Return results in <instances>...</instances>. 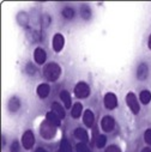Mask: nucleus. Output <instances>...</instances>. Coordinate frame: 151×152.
Here are the masks:
<instances>
[{
	"instance_id": "obj_1",
	"label": "nucleus",
	"mask_w": 151,
	"mask_h": 152,
	"mask_svg": "<svg viewBox=\"0 0 151 152\" xmlns=\"http://www.w3.org/2000/svg\"><path fill=\"white\" fill-rule=\"evenodd\" d=\"M43 74H45V77L49 80V82H55L58 80V78L60 77V74H61V68L58 64L55 62H51L48 65L45 66L43 68Z\"/></svg>"
},
{
	"instance_id": "obj_2",
	"label": "nucleus",
	"mask_w": 151,
	"mask_h": 152,
	"mask_svg": "<svg viewBox=\"0 0 151 152\" xmlns=\"http://www.w3.org/2000/svg\"><path fill=\"white\" fill-rule=\"evenodd\" d=\"M40 133H41V137L43 139H53L55 137V133H56V129H55V126L52 125L49 121H43L40 126Z\"/></svg>"
},
{
	"instance_id": "obj_3",
	"label": "nucleus",
	"mask_w": 151,
	"mask_h": 152,
	"mask_svg": "<svg viewBox=\"0 0 151 152\" xmlns=\"http://www.w3.org/2000/svg\"><path fill=\"white\" fill-rule=\"evenodd\" d=\"M74 95L78 98H86L90 95V88L86 83L79 82L74 88Z\"/></svg>"
},
{
	"instance_id": "obj_4",
	"label": "nucleus",
	"mask_w": 151,
	"mask_h": 152,
	"mask_svg": "<svg viewBox=\"0 0 151 152\" xmlns=\"http://www.w3.org/2000/svg\"><path fill=\"white\" fill-rule=\"evenodd\" d=\"M126 102H127L128 108L132 110V113H134V114H138V113H139L140 105H139L138 99H137V97L134 96L133 92H128V94H127V96H126Z\"/></svg>"
},
{
	"instance_id": "obj_5",
	"label": "nucleus",
	"mask_w": 151,
	"mask_h": 152,
	"mask_svg": "<svg viewBox=\"0 0 151 152\" xmlns=\"http://www.w3.org/2000/svg\"><path fill=\"white\" fill-rule=\"evenodd\" d=\"M22 144H23V147L25 150H30L32 148L34 144H35V138H34V134L31 131H26L24 132L23 137H22Z\"/></svg>"
},
{
	"instance_id": "obj_6",
	"label": "nucleus",
	"mask_w": 151,
	"mask_h": 152,
	"mask_svg": "<svg viewBox=\"0 0 151 152\" xmlns=\"http://www.w3.org/2000/svg\"><path fill=\"white\" fill-rule=\"evenodd\" d=\"M103 102H104V107H106L107 109H109V110L115 109L117 105H118V98H117V96H115L114 94H111V92H108V94L104 96Z\"/></svg>"
},
{
	"instance_id": "obj_7",
	"label": "nucleus",
	"mask_w": 151,
	"mask_h": 152,
	"mask_svg": "<svg viewBox=\"0 0 151 152\" xmlns=\"http://www.w3.org/2000/svg\"><path fill=\"white\" fill-rule=\"evenodd\" d=\"M53 50L59 53L61 52V49L64 48V45H65V39H64V36L61 34H55L54 37H53Z\"/></svg>"
},
{
	"instance_id": "obj_8",
	"label": "nucleus",
	"mask_w": 151,
	"mask_h": 152,
	"mask_svg": "<svg viewBox=\"0 0 151 152\" xmlns=\"http://www.w3.org/2000/svg\"><path fill=\"white\" fill-rule=\"evenodd\" d=\"M101 127L104 132H111L115 127V121L110 116H104L101 120Z\"/></svg>"
},
{
	"instance_id": "obj_9",
	"label": "nucleus",
	"mask_w": 151,
	"mask_h": 152,
	"mask_svg": "<svg viewBox=\"0 0 151 152\" xmlns=\"http://www.w3.org/2000/svg\"><path fill=\"white\" fill-rule=\"evenodd\" d=\"M34 58H35V61L37 64L42 65V64H45V61L47 59V54L42 48H36L34 52Z\"/></svg>"
},
{
	"instance_id": "obj_10",
	"label": "nucleus",
	"mask_w": 151,
	"mask_h": 152,
	"mask_svg": "<svg viewBox=\"0 0 151 152\" xmlns=\"http://www.w3.org/2000/svg\"><path fill=\"white\" fill-rule=\"evenodd\" d=\"M83 121H84V124H85L86 127H92V126H94V122H95V115H94V113H92L90 109L85 110L84 116H83Z\"/></svg>"
},
{
	"instance_id": "obj_11",
	"label": "nucleus",
	"mask_w": 151,
	"mask_h": 152,
	"mask_svg": "<svg viewBox=\"0 0 151 152\" xmlns=\"http://www.w3.org/2000/svg\"><path fill=\"white\" fill-rule=\"evenodd\" d=\"M36 92L41 98H46V97H48V95L51 92V88H49L48 84H40L39 86H37Z\"/></svg>"
},
{
	"instance_id": "obj_12",
	"label": "nucleus",
	"mask_w": 151,
	"mask_h": 152,
	"mask_svg": "<svg viewBox=\"0 0 151 152\" xmlns=\"http://www.w3.org/2000/svg\"><path fill=\"white\" fill-rule=\"evenodd\" d=\"M52 111L55 114V115H58L60 119H65V110H64V108L59 104V103H56V102H54L53 104H52Z\"/></svg>"
},
{
	"instance_id": "obj_13",
	"label": "nucleus",
	"mask_w": 151,
	"mask_h": 152,
	"mask_svg": "<svg viewBox=\"0 0 151 152\" xmlns=\"http://www.w3.org/2000/svg\"><path fill=\"white\" fill-rule=\"evenodd\" d=\"M74 137L77 138V139H79L82 142H86V141L89 140L88 133H86V131L83 129V128H77V129H76V131H74Z\"/></svg>"
},
{
	"instance_id": "obj_14",
	"label": "nucleus",
	"mask_w": 151,
	"mask_h": 152,
	"mask_svg": "<svg viewBox=\"0 0 151 152\" xmlns=\"http://www.w3.org/2000/svg\"><path fill=\"white\" fill-rule=\"evenodd\" d=\"M147 72H149L147 66H146L145 64H140L139 67H138V72H137V74H138V79H139V80H144V79H146V77H147Z\"/></svg>"
},
{
	"instance_id": "obj_15",
	"label": "nucleus",
	"mask_w": 151,
	"mask_h": 152,
	"mask_svg": "<svg viewBox=\"0 0 151 152\" xmlns=\"http://www.w3.org/2000/svg\"><path fill=\"white\" fill-rule=\"evenodd\" d=\"M46 118H47V121H49V122H51L52 125H54L55 127L60 126V124H61V122H60V120H61V119H60L58 115H55V114H54L53 111H48Z\"/></svg>"
},
{
	"instance_id": "obj_16",
	"label": "nucleus",
	"mask_w": 151,
	"mask_h": 152,
	"mask_svg": "<svg viewBox=\"0 0 151 152\" xmlns=\"http://www.w3.org/2000/svg\"><path fill=\"white\" fill-rule=\"evenodd\" d=\"M60 98H61V101L64 102V105H65L66 108H71L72 101H71V95H70L68 91L62 90V91L60 92Z\"/></svg>"
},
{
	"instance_id": "obj_17",
	"label": "nucleus",
	"mask_w": 151,
	"mask_h": 152,
	"mask_svg": "<svg viewBox=\"0 0 151 152\" xmlns=\"http://www.w3.org/2000/svg\"><path fill=\"white\" fill-rule=\"evenodd\" d=\"M82 110H83V107L81 103H76L71 110V116L73 119H78L81 116V114H82Z\"/></svg>"
},
{
	"instance_id": "obj_18",
	"label": "nucleus",
	"mask_w": 151,
	"mask_h": 152,
	"mask_svg": "<svg viewBox=\"0 0 151 152\" xmlns=\"http://www.w3.org/2000/svg\"><path fill=\"white\" fill-rule=\"evenodd\" d=\"M19 107H21V102H19V99L17 97H12L9 101V109H10V111L15 113V111H17L19 109Z\"/></svg>"
},
{
	"instance_id": "obj_19",
	"label": "nucleus",
	"mask_w": 151,
	"mask_h": 152,
	"mask_svg": "<svg viewBox=\"0 0 151 152\" xmlns=\"http://www.w3.org/2000/svg\"><path fill=\"white\" fill-rule=\"evenodd\" d=\"M150 101H151V92L147 90L141 91L140 92V102L143 104H147V103H150Z\"/></svg>"
},
{
	"instance_id": "obj_20",
	"label": "nucleus",
	"mask_w": 151,
	"mask_h": 152,
	"mask_svg": "<svg viewBox=\"0 0 151 152\" xmlns=\"http://www.w3.org/2000/svg\"><path fill=\"white\" fill-rule=\"evenodd\" d=\"M60 152H72V147L70 145V142L66 139H62L60 142Z\"/></svg>"
},
{
	"instance_id": "obj_21",
	"label": "nucleus",
	"mask_w": 151,
	"mask_h": 152,
	"mask_svg": "<svg viewBox=\"0 0 151 152\" xmlns=\"http://www.w3.org/2000/svg\"><path fill=\"white\" fill-rule=\"evenodd\" d=\"M62 16H64L65 18H67V19H71V18H73V16H74V10L71 9V7H66V9L62 10Z\"/></svg>"
},
{
	"instance_id": "obj_22",
	"label": "nucleus",
	"mask_w": 151,
	"mask_h": 152,
	"mask_svg": "<svg viewBox=\"0 0 151 152\" xmlns=\"http://www.w3.org/2000/svg\"><path fill=\"white\" fill-rule=\"evenodd\" d=\"M106 141H107V138H106L104 135H98L95 142H96V146H97L98 148H102V147L106 145Z\"/></svg>"
},
{
	"instance_id": "obj_23",
	"label": "nucleus",
	"mask_w": 151,
	"mask_h": 152,
	"mask_svg": "<svg viewBox=\"0 0 151 152\" xmlns=\"http://www.w3.org/2000/svg\"><path fill=\"white\" fill-rule=\"evenodd\" d=\"M76 148H77V152H90L89 147H88L84 142H79V144H77Z\"/></svg>"
},
{
	"instance_id": "obj_24",
	"label": "nucleus",
	"mask_w": 151,
	"mask_h": 152,
	"mask_svg": "<svg viewBox=\"0 0 151 152\" xmlns=\"http://www.w3.org/2000/svg\"><path fill=\"white\" fill-rule=\"evenodd\" d=\"M82 16H83L84 19H89L90 16H91V11H90V9L86 7V6L82 7Z\"/></svg>"
},
{
	"instance_id": "obj_25",
	"label": "nucleus",
	"mask_w": 151,
	"mask_h": 152,
	"mask_svg": "<svg viewBox=\"0 0 151 152\" xmlns=\"http://www.w3.org/2000/svg\"><path fill=\"white\" fill-rule=\"evenodd\" d=\"M144 139H145L146 144H149V145L151 146V129H147V131L145 132V134H144Z\"/></svg>"
},
{
	"instance_id": "obj_26",
	"label": "nucleus",
	"mask_w": 151,
	"mask_h": 152,
	"mask_svg": "<svg viewBox=\"0 0 151 152\" xmlns=\"http://www.w3.org/2000/svg\"><path fill=\"white\" fill-rule=\"evenodd\" d=\"M11 152H19V145L18 141H13L11 145Z\"/></svg>"
},
{
	"instance_id": "obj_27",
	"label": "nucleus",
	"mask_w": 151,
	"mask_h": 152,
	"mask_svg": "<svg viewBox=\"0 0 151 152\" xmlns=\"http://www.w3.org/2000/svg\"><path fill=\"white\" fill-rule=\"evenodd\" d=\"M106 152H121V150L118 147V146H109L107 150H106Z\"/></svg>"
},
{
	"instance_id": "obj_28",
	"label": "nucleus",
	"mask_w": 151,
	"mask_h": 152,
	"mask_svg": "<svg viewBox=\"0 0 151 152\" xmlns=\"http://www.w3.org/2000/svg\"><path fill=\"white\" fill-rule=\"evenodd\" d=\"M35 152H48V151H46L45 148H42V147H39V148H37Z\"/></svg>"
},
{
	"instance_id": "obj_29",
	"label": "nucleus",
	"mask_w": 151,
	"mask_h": 152,
	"mask_svg": "<svg viewBox=\"0 0 151 152\" xmlns=\"http://www.w3.org/2000/svg\"><path fill=\"white\" fill-rule=\"evenodd\" d=\"M141 152H151V147H145Z\"/></svg>"
},
{
	"instance_id": "obj_30",
	"label": "nucleus",
	"mask_w": 151,
	"mask_h": 152,
	"mask_svg": "<svg viewBox=\"0 0 151 152\" xmlns=\"http://www.w3.org/2000/svg\"><path fill=\"white\" fill-rule=\"evenodd\" d=\"M147 46H149V48L151 49V35H150V37H149V42H147Z\"/></svg>"
},
{
	"instance_id": "obj_31",
	"label": "nucleus",
	"mask_w": 151,
	"mask_h": 152,
	"mask_svg": "<svg viewBox=\"0 0 151 152\" xmlns=\"http://www.w3.org/2000/svg\"><path fill=\"white\" fill-rule=\"evenodd\" d=\"M58 152H60V151H58Z\"/></svg>"
}]
</instances>
